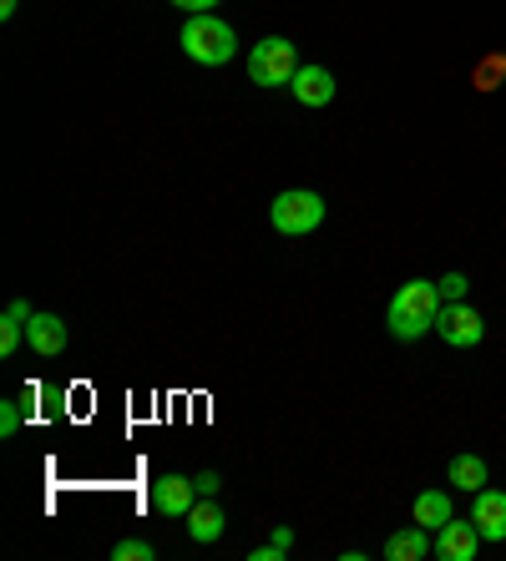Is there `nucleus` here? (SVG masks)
<instances>
[{"label":"nucleus","mask_w":506,"mask_h":561,"mask_svg":"<svg viewBox=\"0 0 506 561\" xmlns=\"http://www.w3.org/2000/svg\"><path fill=\"white\" fill-rule=\"evenodd\" d=\"M441 284L436 278H411V284L395 288V299H390L385 309V324L395 340H420V334H430L436 329V313H441Z\"/></svg>","instance_id":"f257e3e1"},{"label":"nucleus","mask_w":506,"mask_h":561,"mask_svg":"<svg viewBox=\"0 0 506 561\" xmlns=\"http://www.w3.org/2000/svg\"><path fill=\"white\" fill-rule=\"evenodd\" d=\"M178 41H182V51L193 56L198 66H223V61H234V51H238L234 26H228V21H218L213 11L188 15V26H182Z\"/></svg>","instance_id":"f03ea898"},{"label":"nucleus","mask_w":506,"mask_h":561,"mask_svg":"<svg viewBox=\"0 0 506 561\" xmlns=\"http://www.w3.org/2000/svg\"><path fill=\"white\" fill-rule=\"evenodd\" d=\"M269 222H273V233H284V238L314 233V228L325 222V197L310 193V187H289V193L273 197Z\"/></svg>","instance_id":"7ed1b4c3"},{"label":"nucleus","mask_w":506,"mask_h":561,"mask_svg":"<svg viewBox=\"0 0 506 561\" xmlns=\"http://www.w3.org/2000/svg\"><path fill=\"white\" fill-rule=\"evenodd\" d=\"M294 71H299V56H294V41H284V36H263L248 51V81L254 87H289Z\"/></svg>","instance_id":"20e7f679"},{"label":"nucleus","mask_w":506,"mask_h":561,"mask_svg":"<svg viewBox=\"0 0 506 561\" xmlns=\"http://www.w3.org/2000/svg\"><path fill=\"white\" fill-rule=\"evenodd\" d=\"M436 334H441L446 344H456V350H471V344L486 340V324H481V313L461 299V304H441V313H436Z\"/></svg>","instance_id":"39448f33"},{"label":"nucleus","mask_w":506,"mask_h":561,"mask_svg":"<svg viewBox=\"0 0 506 561\" xmlns=\"http://www.w3.org/2000/svg\"><path fill=\"white\" fill-rule=\"evenodd\" d=\"M476 547H481L476 522H456V516L436 536H430V551H436V561H476Z\"/></svg>","instance_id":"423d86ee"},{"label":"nucleus","mask_w":506,"mask_h":561,"mask_svg":"<svg viewBox=\"0 0 506 561\" xmlns=\"http://www.w3.org/2000/svg\"><path fill=\"white\" fill-rule=\"evenodd\" d=\"M471 522H476L481 541H506V491L481 485V491H476V506H471Z\"/></svg>","instance_id":"0eeeda50"},{"label":"nucleus","mask_w":506,"mask_h":561,"mask_svg":"<svg viewBox=\"0 0 506 561\" xmlns=\"http://www.w3.org/2000/svg\"><path fill=\"white\" fill-rule=\"evenodd\" d=\"M193 496H198V485L188 481V476H162V481H153L157 516H188V511H193Z\"/></svg>","instance_id":"6e6552de"},{"label":"nucleus","mask_w":506,"mask_h":561,"mask_svg":"<svg viewBox=\"0 0 506 561\" xmlns=\"http://www.w3.org/2000/svg\"><path fill=\"white\" fill-rule=\"evenodd\" d=\"M289 92L304 106H329L335 102V71H325V66H299L294 81H289Z\"/></svg>","instance_id":"1a4fd4ad"},{"label":"nucleus","mask_w":506,"mask_h":561,"mask_svg":"<svg viewBox=\"0 0 506 561\" xmlns=\"http://www.w3.org/2000/svg\"><path fill=\"white\" fill-rule=\"evenodd\" d=\"M182 522H188V536H193L198 547H213L223 536V526H228V516H223V506L213 496H203V501H193V511Z\"/></svg>","instance_id":"9d476101"},{"label":"nucleus","mask_w":506,"mask_h":561,"mask_svg":"<svg viewBox=\"0 0 506 561\" xmlns=\"http://www.w3.org/2000/svg\"><path fill=\"white\" fill-rule=\"evenodd\" d=\"M26 344L41 354V359H56V354L66 350V324L56 319V313H31V324H26Z\"/></svg>","instance_id":"9b49d317"},{"label":"nucleus","mask_w":506,"mask_h":561,"mask_svg":"<svg viewBox=\"0 0 506 561\" xmlns=\"http://www.w3.org/2000/svg\"><path fill=\"white\" fill-rule=\"evenodd\" d=\"M451 516H456V506H451V496H446V491H420L416 506H411V522L426 526L430 536L441 531V526L451 522Z\"/></svg>","instance_id":"f8f14e48"},{"label":"nucleus","mask_w":506,"mask_h":561,"mask_svg":"<svg viewBox=\"0 0 506 561\" xmlns=\"http://www.w3.org/2000/svg\"><path fill=\"white\" fill-rule=\"evenodd\" d=\"M430 557V531L426 526H405L385 541V561H426Z\"/></svg>","instance_id":"ddd939ff"},{"label":"nucleus","mask_w":506,"mask_h":561,"mask_svg":"<svg viewBox=\"0 0 506 561\" xmlns=\"http://www.w3.org/2000/svg\"><path fill=\"white\" fill-rule=\"evenodd\" d=\"M26 324H31V304L15 299L11 309H5V319H0V359H11V354L26 344Z\"/></svg>","instance_id":"4468645a"},{"label":"nucleus","mask_w":506,"mask_h":561,"mask_svg":"<svg viewBox=\"0 0 506 561\" xmlns=\"http://www.w3.org/2000/svg\"><path fill=\"white\" fill-rule=\"evenodd\" d=\"M446 481H451L456 491H471V496H476L481 485H486V460L481 456H456L451 466H446Z\"/></svg>","instance_id":"2eb2a0df"},{"label":"nucleus","mask_w":506,"mask_h":561,"mask_svg":"<svg viewBox=\"0 0 506 561\" xmlns=\"http://www.w3.org/2000/svg\"><path fill=\"white\" fill-rule=\"evenodd\" d=\"M502 81H506V51L481 56V61L471 66V87H476V92H496Z\"/></svg>","instance_id":"dca6fc26"},{"label":"nucleus","mask_w":506,"mask_h":561,"mask_svg":"<svg viewBox=\"0 0 506 561\" xmlns=\"http://www.w3.org/2000/svg\"><path fill=\"white\" fill-rule=\"evenodd\" d=\"M289 551H294V531H289V526H279V531H273V541H263V547L248 551V561H284Z\"/></svg>","instance_id":"f3484780"},{"label":"nucleus","mask_w":506,"mask_h":561,"mask_svg":"<svg viewBox=\"0 0 506 561\" xmlns=\"http://www.w3.org/2000/svg\"><path fill=\"white\" fill-rule=\"evenodd\" d=\"M21 415H26V400H5L0 405V440H11L21 431Z\"/></svg>","instance_id":"a211bd4d"},{"label":"nucleus","mask_w":506,"mask_h":561,"mask_svg":"<svg viewBox=\"0 0 506 561\" xmlns=\"http://www.w3.org/2000/svg\"><path fill=\"white\" fill-rule=\"evenodd\" d=\"M157 551H153V541H117L112 547V561H153Z\"/></svg>","instance_id":"6ab92c4d"},{"label":"nucleus","mask_w":506,"mask_h":561,"mask_svg":"<svg viewBox=\"0 0 506 561\" xmlns=\"http://www.w3.org/2000/svg\"><path fill=\"white\" fill-rule=\"evenodd\" d=\"M441 284V299L446 304H461L466 299V274H446V278H436Z\"/></svg>","instance_id":"aec40b11"},{"label":"nucleus","mask_w":506,"mask_h":561,"mask_svg":"<svg viewBox=\"0 0 506 561\" xmlns=\"http://www.w3.org/2000/svg\"><path fill=\"white\" fill-rule=\"evenodd\" d=\"M198 496H218V491H223V481H218V476H213V470H203V476H198Z\"/></svg>","instance_id":"412c9836"},{"label":"nucleus","mask_w":506,"mask_h":561,"mask_svg":"<svg viewBox=\"0 0 506 561\" xmlns=\"http://www.w3.org/2000/svg\"><path fill=\"white\" fill-rule=\"evenodd\" d=\"M172 5H178V11H188V15H203V11H213L218 0H172Z\"/></svg>","instance_id":"4be33fe9"},{"label":"nucleus","mask_w":506,"mask_h":561,"mask_svg":"<svg viewBox=\"0 0 506 561\" xmlns=\"http://www.w3.org/2000/svg\"><path fill=\"white\" fill-rule=\"evenodd\" d=\"M15 5H21V0H0V15L11 21V15H15Z\"/></svg>","instance_id":"5701e85b"}]
</instances>
